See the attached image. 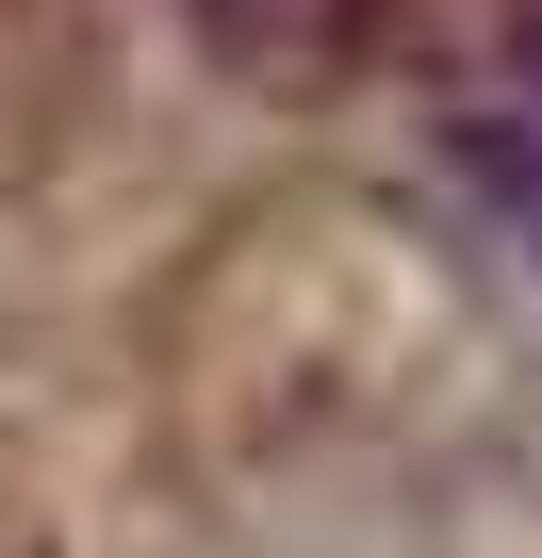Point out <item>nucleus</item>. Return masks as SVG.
<instances>
[{"mask_svg":"<svg viewBox=\"0 0 542 558\" xmlns=\"http://www.w3.org/2000/svg\"><path fill=\"white\" fill-rule=\"evenodd\" d=\"M526 83H542V17H526Z\"/></svg>","mask_w":542,"mask_h":558,"instance_id":"nucleus-1","label":"nucleus"}]
</instances>
